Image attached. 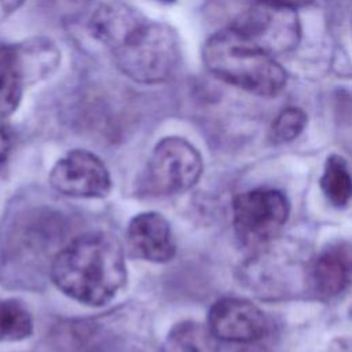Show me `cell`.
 Returning a JSON list of instances; mask_svg holds the SVG:
<instances>
[{
  "instance_id": "6da1fadb",
  "label": "cell",
  "mask_w": 352,
  "mask_h": 352,
  "mask_svg": "<svg viewBox=\"0 0 352 352\" xmlns=\"http://www.w3.org/2000/svg\"><path fill=\"white\" fill-rule=\"evenodd\" d=\"M50 275L54 285L72 300L88 307H102L126 282L124 250L109 232H85L56 252Z\"/></svg>"
},
{
  "instance_id": "7a4b0ae2",
  "label": "cell",
  "mask_w": 352,
  "mask_h": 352,
  "mask_svg": "<svg viewBox=\"0 0 352 352\" xmlns=\"http://www.w3.org/2000/svg\"><path fill=\"white\" fill-rule=\"evenodd\" d=\"M202 59L217 78L258 96H275L286 84V72L275 56L232 26L205 41Z\"/></svg>"
},
{
  "instance_id": "3957f363",
  "label": "cell",
  "mask_w": 352,
  "mask_h": 352,
  "mask_svg": "<svg viewBox=\"0 0 352 352\" xmlns=\"http://www.w3.org/2000/svg\"><path fill=\"white\" fill-rule=\"evenodd\" d=\"M110 51L117 67L140 84H160L170 80L182 62L176 30L166 23L146 18Z\"/></svg>"
},
{
  "instance_id": "277c9868",
  "label": "cell",
  "mask_w": 352,
  "mask_h": 352,
  "mask_svg": "<svg viewBox=\"0 0 352 352\" xmlns=\"http://www.w3.org/2000/svg\"><path fill=\"white\" fill-rule=\"evenodd\" d=\"M202 170L199 151L183 138L168 136L153 148L138 182V191L143 197L180 194L198 183Z\"/></svg>"
},
{
  "instance_id": "5b68a950",
  "label": "cell",
  "mask_w": 352,
  "mask_h": 352,
  "mask_svg": "<svg viewBox=\"0 0 352 352\" xmlns=\"http://www.w3.org/2000/svg\"><path fill=\"white\" fill-rule=\"evenodd\" d=\"M59 59L56 45L47 38L15 45L0 44V120L16 110L23 88L50 76Z\"/></svg>"
},
{
  "instance_id": "8992f818",
  "label": "cell",
  "mask_w": 352,
  "mask_h": 352,
  "mask_svg": "<svg viewBox=\"0 0 352 352\" xmlns=\"http://www.w3.org/2000/svg\"><path fill=\"white\" fill-rule=\"evenodd\" d=\"M290 214L286 194L276 188H254L232 201V226L242 243L258 246L274 239Z\"/></svg>"
},
{
  "instance_id": "52a82bcc",
  "label": "cell",
  "mask_w": 352,
  "mask_h": 352,
  "mask_svg": "<svg viewBox=\"0 0 352 352\" xmlns=\"http://www.w3.org/2000/svg\"><path fill=\"white\" fill-rule=\"evenodd\" d=\"M231 26L272 56L293 50L300 40L294 10L260 1L248 7Z\"/></svg>"
},
{
  "instance_id": "ba28073f",
  "label": "cell",
  "mask_w": 352,
  "mask_h": 352,
  "mask_svg": "<svg viewBox=\"0 0 352 352\" xmlns=\"http://www.w3.org/2000/svg\"><path fill=\"white\" fill-rule=\"evenodd\" d=\"M51 186L73 198H103L110 194L111 177L103 161L91 151L76 148L58 160L50 172Z\"/></svg>"
},
{
  "instance_id": "9c48e42d",
  "label": "cell",
  "mask_w": 352,
  "mask_h": 352,
  "mask_svg": "<svg viewBox=\"0 0 352 352\" xmlns=\"http://www.w3.org/2000/svg\"><path fill=\"white\" fill-rule=\"evenodd\" d=\"M206 320L217 341L231 344L257 342L270 327L265 314L256 304L238 297H223L213 302Z\"/></svg>"
},
{
  "instance_id": "30bf717a",
  "label": "cell",
  "mask_w": 352,
  "mask_h": 352,
  "mask_svg": "<svg viewBox=\"0 0 352 352\" xmlns=\"http://www.w3.org/2000/svg\"><path fill=\"white\" fill-rule=\"evenodd\" d=\"M126 242L133 256L150 263H168L176 254L170 224L158 212L133 216L126 228Z\"/></svg>"
},
{
  "instance_id": "8fae6325",
  "label": "cell",
  "mask_w": 352,
  "mask_h": 352,
  "mask_svg": "<svg viewBox=\"0 0 352 352\" xmlns=\"http://www.w3.org/2000/svg\"><path fill=\"white\" fill-rule=\"evenodd\" d=\"M352 254L346 241H336L322 249L311 267L314 287L322 296H337L351 282Z\"/></svg>"
},
{
  "instance_id": "7c38bea8",
  "label": "cell",
  "mask_w": 352,
  "mask_h": 352,
  "mask_svg": "<svg viewBox=\"0 0 352 352\" xmlns=\"http://www.w3.org/2000/svg\"><path fill=\"white\" fill-rule=\"evenodd\" d=\"M143 19L139 11L126 4H103L91 16L89 30L98 41L113 50Z\"/></svg>"
},
{
  "instance_id": "4fadbf2b",
  "label": "cell",
  "mask_w": 352,
  "mask_h": 352,
  "mask_svg": "<svg viewBox=\"0 0 352 352\" xmlns=\"http://www.w3.org/2000/svg\"><path fill=\"white\" fill-rule=\"evenodd\" d=\"M161 352H220V349L208 326L195 320H182L166 334Z\"/></svg>"
},
{
  "instance_id": "5bb4252c",
  "label": "cell",
  "mask_w": 352,
  "mask_h": 352,
  "mask_svg": "<svg viewBox=\"0 0 352 352\" xmlns=\"http://www.w3.org/2000/svg\"><path fill=\"white\" fill-rule=\"evenodd\" d=\"M319 184L322 192L333 206H348L352 195V179L346 160L338 154L329 155Z\"/></svg>"
},
{
  "instance_id": "9a60e30c",
  "label": "cell",
  "mask_w": 352,
  "mask_h": 352,
  "mask_svg": "<svg viewBox=\"0 0 352 352\" xmlns=\"http://www.w3.org/2000/svg\"><path fill=\"white\" fill-rule=\"evenodd\" d=\"M32 333L33 319L28 308L14 298L0 300V341H21Z\"/></svg>"
},
{
  "instance_id": "2e32d148",
  "label": "cell",
  "mask_w": 352,
  "mask_h": 352,
  "mask_svg": "<svg viewBox=\"0 0 352 352\" xmlns=\"http://www.w3.org/2000/svg\"><path fill=\"white\" fill-rule=\"evenodd\" d=\"M307 114L298 107L283 109L270 126V140L274 144H283L300 136L307 125Z\"/></svg>"
},
{
  "instance_id": "e0dca14e",
  "label": "cell",
  "mask_w": 352,
  "mask_h": 352,
  "mask_svg": "<svg viewBox=\"0 0 352 352\" xmlns=\"http://www.w3.org/2000/svg\"><path fill=\"white\" fill-rule=\"evenodd\" d=\"M11 148H12L11 135L7 128L0 125V169L7 164Z\"/></svg>"
},
{
  "instance_id": "ac0fdd59",
  "label": "cell",
  "mask_w": 352,
  "mask_h": 352,
  "mask_svg": "<svg viewBox=\"0 0 352 352\" xmlns=\"http://www.w3.org/2000/svg\"><path fill=\"white\" fill-rule=\"evenodd\" d=\"M260 3H265V4H271V6H276V7H285V8H300V7H305L308 4H311L314 0H256Z\"/></svg>"
},
{
  "instance_id": "d6986e66",
  "label": "cell",
  "mask_w": 352,
  "mask_h": 352,
  "mask_svg": "<svg viewBox=\"0 0 352 352\" xmlns=\"http://www.w3.org/2000/svg\"><path fill=\"white\" fill-rule=\"evenodd\" d=\"M23 1L25 0H0V6L4 14H11L16 11L23 4Z\"/></svg>"
},
{
  "instance_id": "ffe728a7",
  "label": "cell",
  "mask_w": 352,
  "mask_h": 352,
  "mask_svg": "<svg viewBox=\"0 0 352 352\" xmlns=\"http://www.w3.org/2000/svg\"><path fill=\"white\" fill-rule=\"evenodd\" d=\"M160 1H162V3H175L176 0H160Z\"/></svg>"
}]
</instances>
